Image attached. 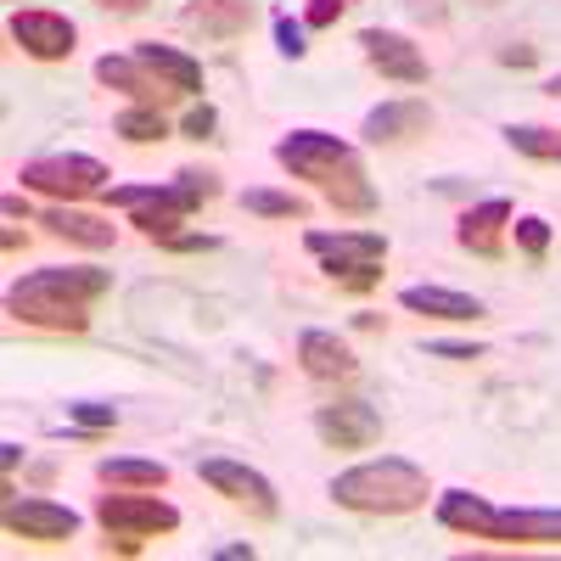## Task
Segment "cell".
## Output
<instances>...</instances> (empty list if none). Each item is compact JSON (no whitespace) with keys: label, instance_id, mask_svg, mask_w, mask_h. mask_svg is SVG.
I'll return each mask as SVG.
<instances>
[{"label":"cell","instance_id":"cell-5","mask_svg":"<svg viewBox=\"0 0 561 561\" xmlns=\"http://www.w3.org/2000/svg\"><path fill=\"white\" fill-rule=\"evenodd\" d=\"M304 248L343 293H370L382 280V259H388L382 230H304Z\"/></svg>","mask_w":561,"mask_h":561},{"label":"cell","instance_id":"cell-24","mask_svg":"<svg viewBox=\"0 0 561 561\" xmlns=\"http://www.w3.org/2000/svg\"><path fill=\"white\" fill-rule=\"evenodd\" d=\"M505 140H511L523 158H539V163H556V158H561V135H550V129H539V124H511Z\"/></svg>","mask_w":561,"mask_h":561},{"label":"cell","instance_id":"cell-36","mask_svg":"<svg viewBox=\"0 0 561 561\" xmlns=\"http://www.w3.org/2000/svg\"><path fill=\"white\" fill-rule=\"evenodd\" d=\"M214 561H253V545H225L214 550Z\"/></svg>","mask_w":561,"mask_h":561},{"label":"cell","instance_id":"cell-39","mask_svg":"<svg viewBox=\"0 0 561 561\" xmlns=\"http://www.w3.org/2000/svg\"><path fill=\"white\" fill-rule=\"evenodd\" d=\"M556 163H561V158H556Z\"/></svg>","mask_w":561,"mask_h":561},{"label":"cell","instance_id":"cell-3","mask_svg":"<svg viewBox=\"0 0 561 561\" xmlns=\"http://www.w3.org/2000/svg\"><path fill=\"white\" fill-rule=\"evenodd\" d=\"M438 523L489 545H561V505H494L472 489L438 494Z\"/></svg>","mask_w":561,"mask_h":561},{"label":"cell","instance_id":"cell-11","mask_svg":"<svg viewBox=\"0 0 561 561\" xmlns=\"http://www.w3.org/2000/svg\"><path fill=\"white\" fill-rule=\"evenodd\" d=\"M314 433L332 449H370L382 438V415L365 399H332V404L314 410Z\"/></svg>","mask_w":561,"mask_h":561},{"label":"cell","instance_id":"cell-37","mask_svg":"<svg viewBox=\"0 0 561 561\" xmlns=\"http://www.w3.org/2000/svg\"><path fill=\"white\" fill-rule=\"evenodd\" d=\"M0 208H7V219H28V203H23V197H18V192H12V197H7V203H0Z\"/></svg>","mask_w":561,"mask_h":561},{"label":"cell","instance_id":"cell-25","mask_svg":"<svg viewBox=\"0 0 561 561\" xmlns=\"http://www.w3.org/2000/svg\"><path fill=\"white\" fill-rule=\"evenodd\" d=\"M68 427L73 433H113L118 427V410L113 404H90V399H79V404H68Z\"/></svg>","mask_w":561,"mask_h":561},{"label":"cell","instance_id":"cell-4","mask_svg":"<svg viewBox=\"0 0 561 561\" xmlns=\"http://www.w3.org/2000/svg\"><path fill=\"white\" fill-rule=\"evenodd\" d=\"M325 494H332L343 511H359V517H410V511L427 505L433 483L415 460L382 455V460H359V466H348V472H337Z\"/></svg>","mask_w":561,"mask_h":561},{"label":"cell","instance_id":"cell-31","mask_svg":"<svg viewBox=\"0 0 561 561\" xmlns=\"http://www.w3.org/2000/svg\"><path fill=\"white\" fill-rule=\"evenodd\" d=\"M158 248H169V253H214L219 237H197V230H180V237H169V242H158Z\"/></svg>","mask_w":561,"mask_h":561},{"label":"cell","instance_id":"cell-26","mask_svg":"<svg viewBox=\"0 0 561 561\" xmlns=\"http://www.w3.org/2000/svg\"><path fill=\"white\" fill-rule=\"evenodd\" d=\"M511 237H517V248H523L528 259H545V253H550V225H545L539 214H523L517 225H511Z\"/></svg>","mask_w":561,"mask_h":561},{"label":"cell","instance_id":"cell-22","mask_svg":"<svg viewBox=\"0 0 561 561\" xmlns=\"http://www.w3.org/2000/svg\"><path fill=\"white\" fill-rule=\"evenodd\" d=\"M113 129L129 140V147H158V140H169V118L158 113V107H124L118 118H113Z\"/></svg>","mask_w":561,"mask_h":561},{"label":"cell","instance_id":"cell-23","mask_svg":"<svg viewBox=\"0 0 561 561\" xmlns=\"http://www.w3.org/2000/svg\"><path fill=\"white\" fill-rule=\"evenodd\" d=\"M242 208L259 219H309V203L293 192H242Z\"/></svg>","mask_w":561,"mask_h":561},{"label":"cell","instance_id":"cell-28","mask_svg":"<svg viewBox=\"0 0 561 561\" xmlns=\"http://www.w3.org/2000/svg\"><path fill=\"white\" fill-rule=\"evenodd\" d=\"M158 185H163V180H152V185H107V203L135 214V208H147V203L158 197Z\"/></svg>","mask_w":561,"mask_h":561},{"label":"cell","instance_id":"cell-14","mask_svg":"<svg viewBox=\"0 0 561 561\" xmlns=\"http://www.w3.org/2000/svg\"><path fill=\"white\" fill-rule=\"evenodd\" d=\"M511 219H517V214H511L505 197H483V203H472V208L455 219V242H460L466 253H478V259H500Z\"/></svg>","mask_w":561,"mask_h":561},{"label":"cell","instance_id":"cell-8","mask_svg":"<svg viewBox=\"0 0 561 561\" xmlns=\"http://www.w3.org/2000/svg\"><path fill=\"white\" fill-rule=\"evenodd\" d=\"M197 478H203L214 494H225L230 505H242L248 517H259V523H275V517H280V494H275V483H270L264 472H253L248 460L203 455V460H197Z\"/></svg>","mask_w":561,"mask_h":561},{"label":"cell","instance_id":"cell-27","mask_svg":"<svg viewBox=\"0 0 561 561\" xmlns=\"http://www.w3.org/2000/svg\"><path fill=\"white\" fill-rule=\"evenodd\" d=\"M309 23H293V18H275V45H280V57H304L309 51V34H304Z\"/></svg>","mask_w":561,"mask_h":561},{"label":"cell","instance_id":"cell-15","mask_svg":"<svg viewBox=\"0 0 561 561\" xmlns=\"http://www.w3.org/2000/svg\"><path fill=\"white\" fill-rule=\"evenodd\" d=\"M433 129V113L427 102H382V107H370L365 124H359V140L365 147H399V140H415V135H427Z\"/></svg>","mask_w":561,"mask_h":561},{"label":"cell","instance_id":"cell-20","mask_svg":"<svg viewBox=\"0 0 561 561\" xmlns=\"http://www.w3.org/2000/svg\"><path fill=\"white\" fill-rule=\"evenodd\" d=\"M399 304L410 309V314H427V320H483V304L472 298V293H455V287H404L399 293Z\"/></svg>","mask_w":561,"mask_h":561},{"label":"cell","instance_id":"cell-16","mask_svg":"<svg viewBox=\"0 0 561 561\" xmlns=\"http://www.w3.org/2000/svg\"><path fill=\"white\" fill-rule=\"evenodd\" d=\"M298 365H304L309 382H354V370H359L354 348L337 332H320V325H309L298 337Z\"/></svg>","mask_w":561,"mask_h":561},{"label":"cell","instance_id":"cell-12","mask_svg":"<svg viewBox=\"0 0 561 561\" xmlns=\"http://www.w3.org/2000/svg\"><path fill=\"white\" fill-rule=\"evenodd\" d=\"M359 51L365 62L377 68L382 79H399V84H427V57H421V45L393 34V28H359Z\"/></svg>","mask_w":561,"mask_h":561},{"label":"cell","instance_id":"cell-18","mask_svg":"<svg viewBox=\"0 0 561 561\" xmlns=\"http://www.w3.org/2000/svg\"><path fill=\"white\" fill-rule=\"evenodd\" d=\"M135 57L147 62L169 90H180V96H197L203 90V62L192 57V51H180V45H158V39H140L135 45Z\"/></svg>","mask_w":561,"mask_h":561},{"label":"cell","instance_id":"cell-2","mask_svg":"<svg viewBox=\"0 0 561 561\" xmlns=\"http://www.w3.org/2000/svg\"><path fill=\"white\" fill-rule=\"evenodd\" d=\"M113 293V275L107 270H90V264H57V270H34L23 280H12L7 309L12 320L34 325V332H90V304Z\"/></svg>","mask_w":561,"mask_h":561},{"label":"cell","instance_id":"cell-6","mask_svg":"<svg viewBox=\"0 0 561 561\" xmlns=\"http://www.w3.org/2000/svg\"><path fill=\"white\" fill-rule=\"evenodd\" d=\"M96 523L107 528V539H158L180 528V511L152 489H118L96 500Z\"/></svg>","mask_w":561,"mask_h":561},{"label":"cell","instance_id":"cell-19","mask_svg":"<svg viewBox=\"0 0 561 561\" xmlns=\"http://www.w3.org/2000/svg\"><path fill=\"white\" fill-rule=\"evenodd\" d=\"M39 225L51 230L57 242H73V248H90V253L113 248V225H107L102 214H84V208H68V203L45 208V214H39Z\"/></svg>","mask_w":561,"mask_h":561},{"label":"cell","instance_id":"cell-29","mask_svg":"<svg viewBox=\"0 0 561 561\" xmlns=\"http://www.w3.org/2000/svg\"><path fill=\"white\" fill-rule=\"evenodd\" d=\"M180 129H185V140H214V129H219V113H214L208 102H197L192 113L180 118Z\"/></svg>","mask_w":561,"mask_h":561},{"label":"cell","instance_id":"cell-34","mask_svg":"<svg viewBox=\"0 0 561 561\" xmlns=\"http://www.w3.org/2000/svg\"><path fill=\"white\" fill-rule=\"evenodd\" d=\"M102 12H113V18H135V12H147L152 0H96Z\"/></svg>","mask_w":561,"mask_h":561},{"label":"cell","instance_id":"cell-13","mask_svg":"<svg viewBox=\"0 0 561 561\" xmlns=\"http://www.w3.org/2000/svg\"><path fill=\"white\" fill-rule=\"evenodd\" d=\"M259 18V0H185L180 28L203 39H242Z\"/></svg>","mask_w":561,"mask_h":561},{"label":"cell","instance_id":"cell-38","mask_svg":"<svg viewBox=\"0 0 561 561\" xmlns=\"http://www.w3.org/2000/svg\"><path fill=\"white\" fill-rule=\"evenodd\" d=\"M472 7H500V0H472Z\"/></svg>","mask_w":561,"mask_h":561},{"label":"cell","instance_id":"cell-32","mask_svg":"<svg viewBox=\"0 0 561 561\" xmlns=\"http://www.w3.org/2000/svg\"><path fill=\"white\" fill-rule=\"evenodd\" d=\"M427 354H433V359H460V365H466V359H483L489 348H483V343H427Z\"/></svg>","mask_w":561,"mask_h":561},{"label":"cell","instance_id":"cell-35","mask_svg":"<svg viewBox=\"0 0 561 561\" xmlns=\"http://www.w3.org/2000/svg\"><path fill=\"white\" fill-rule=\"evenodd\" d=\"M0 466H7V472H18V466H23V444H0Z\"/></svg>","mask_w":561,"mask_h":561},{"label":"cell","instance_id":"cell-30","mask_svg":"<svg viewBox=\"0 0 561 561\" xmlns=\"http://www.w3.org/2000/svg\"><path fill=\"white\" fill-rule=\"evenodd\" d=\"M343 12H348V0H309V7H304V23H309V28H332Z\"/></svg>","mask_w":561,"mask_h":561},{"label":"cell","instance_id":"cell-1","mask_svg":"<svg viewBox=\"0 0 561 561\" xmlns=\"http://www.w3.org/2000/svg\"><path fill=\"white\" fill-rule=\"evenodd\" d=\"M275 163L293 180H309L337 214H377V185L365 174V158L348 140L325 129H293L275 140Z\"/></svg>","mask_w":561,"mask_h":561},{"label":"cell","instance_id":"cell-9","mask_svg":"<svg viewBox=\"0 0 561 561\" xmlns=\"http://www.w3.org/2000/svg\"><path fill=\"white\" fill-rule=\"evenodd\" d=\"M7 28H12V39L23 45V57H34V62H68L73 45H79V28H73L62 12H45V7L12 12Z\"/></svg>","mask_w":561,"mask_h":561},{"label":"cell","instance_id":"cell-21","mask_svg":"<svg viewBox=\"0 0 561 561\" xmlns=\"http://www.w3.org/2000/svg\"><path fill=\"white\" fill-rule=\"evenodd\" d=\"M96 478L107 489H163L169 466L163 460H140V455H107V460H96Z\"/></svg>","mask_w":561,"mask_h":561},{"label":"cell","instance_id":"cell-33","mask_svg":"<svg viewBox=\"0 0 561 561\" xmlns=\"http://www.w3.org/2000/svg\"><path fill=\"white\" fill-rule=\"evenodd\" d=\"M500 62H505V68H534V62H539V51H534V45H505Z\"/></svg>","mask_w":561,"mask_h":561},{"label":"cell","instance_id":"cell-17","mask_svg":"<svg viewBox=\"0 0 561 561\" xmlns=\"http://www.w3.org/2000/svg\"><path fill=\"white\" fill-rule=\"evenodd\" d=\"M96 79H102L107 90H124V96L140 102V107H163V102L180 96V90H169V84H163L147 62H140L135 51H129V57H113V51H107V57L96 62Z\"/></svg>","mask_w":561,"mask_h":561},{"label":"cell","instance_id":"cell-10","mask_svg":"<svg viewBox=\"0 0 561 561\" xmlns=\"http://www.w3.org/2000/svg\"><path fill=\"white\" fill-rule=\"evenodd\" d=\"M7 534L18 539H34V545H62L79 534V511L73 505H57L45 494H28V500H7Z\"/></svg>","mask_w":561,"mask_h":561},{"label":"cell","instance_id":"cell-7","mask_svg":"<svg viewBox=\"0 0 561 561\" xmlns=\"http://www.w3.org/2000/svg\"><path fill=\"white\" fill-rule=\"evenodd\" d=\"M18 180H23V192H45L57 203H79V197H90V192H102V185H107V163L90 158V152H57V158L23 163Z\"/></svg>","mask_w":561,"mask_h":561}]
</instances>
